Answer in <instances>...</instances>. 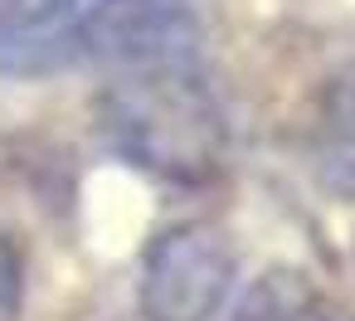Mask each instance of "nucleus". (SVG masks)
I'll return each instance as SVG.
<instances>
[{"label":"nucleus","instance_id":"nucleus-1","mask_svg":"<svg viewBox=\"0 0 355 321\" xmlns=\"http://www.w3.org/2000/svg\"><path fill=\"white\" fill-rule=\"evenodd\" d=\"M98 132L127 166L175 185H209L229 166L224 107L190 59L122 64L98 93Z\"/></svg>","mask_w":355,"mask_h":321},{"label":"nucleus","instance_id":"nucleus-2","mask_svg":"<svg viewBox=\"0 0 355 321\" xmlns=\"http://www.w3.org/2000/svg\"><path fill=\"white\" fill-rule=\"evenodd\" d=\"M78 54L117 64L195 59L200 20L190 0H44Z\"/></svg>","mask_w":355,"mask_h":321},{"label":"nucleus","instance_id":"nucleus-3","mask_svg":"<svg viewBox=\"0 0 355 321\" xmlns=\"http://www.w3.org/2000/svg\"><path fill=\"white\" fill-rule=\"evenodd\" d=\"M234 243L219 224L190 219L166 229L141 268V316L146 321H209L234 287Z\"/></svg>","mask_w":355,"mask_h":321},{"label":"nucleus","instance_id":"nucleus-4","mask_svg":"<svg viewBox=\"0 0 355 321\" xmlns=\"http://www.w3.org/2000/svg\"><path fill=\"white\" fill-rule=\"evenodd\" d=\"M306 161L331 195L355 200V64L331 73L326 88L316 93L306 127Z\"/></svg>","mask_w":355,"mask_h":321},{"label":"nucleus","instance_id":"nucleus-5","mask_svg":"<svg viewBox=\"0 0 355 321\" xmlns=\"http://www.w3.org/2000/svg\"><path fill=\"white\" fill-rule=\"evenodd\" d=\"M229 321H355V306L302 268H272L239 297Z\"/></svg>","mask_w":355,"mask_h":321},{"label":"nucleus","instance_id":"nucleus-6","mask_svg":"<svg viewBox=\"0 0 355 321\" xmlns=\"http://www.w3.org/2000/svg\"><path fill=\"white\" fill-rule=\"evenodd\" d=\"M83 59L44 0H0V73H54Z\"/></svg>","mask_w":355,"mask_h":321},{"label":"nucleus","instance_id":"nucleus-7","mask_svg":"<svg viewBox=\"0 0 355 321\" xmlns=\"http://www.w3.org/2000/svg\"><path fill=\"white\" fill-rule=\"evenodd\" d=\"M20 297H25V263L10 234H0V321L20 316Z\"/></svg>","mask_w":355,"mask_h":321}]
</instances>
